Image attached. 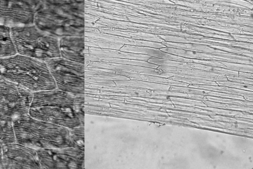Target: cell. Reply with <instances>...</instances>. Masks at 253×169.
<instances>
[{
    "label": "cell",
    "mask_w": 253,
    "mask_h": 169,
    "mask_svg": "<svg viewBox=\"0 0 253 169\" xmlns=\"http://www.w3.org/2000/svg\"><path fill=\"white\" fill-rule=\"evenodd\" d=\"M84 37L71 36L59 39L60 56L70 61L84 64Z\"/></svg>",
    "instance_id": "7c38bea8"
},
{
    "label": "cell",
    "mask_w": 253,
    "mask_h": 169,
    "mask_svg": "<svg viewBox=\"0 0 253 169\" xmlns=\"http://www.w3.org/2000/svg\"><path fill=\"white\" fill-rule=\"evenodd\" d=\"M16 54L11 36V28L0 24V59Z\"/></svg>",
    "instance_id": "4fadbf2b"
},
{
    "label": "cell",
    "mask_w": 253,
    "mask_h": 169,
    "mask_svg": "<svg viewBox=\"0 0 253 169\" xmlns=\"http://www.w3.org/2000/svg\"><path fill=\"white\" fill-rule=\"evenodd\" d=\"M0 75L33 93L57 88L45 61L18 54L0 59Z\"/></svg>",
    "instance_id": "6da1fadb"
},
{
    "label": "cell",
    "mask_w": 253,
    "mask_h": 169,
    "mask_svg": "<svg viewBox=\"0 0 253 169\" xmlns=\"http://www.w3.org/2000/svg\"><path fill=\"white\" fill-rule=\"evenodd\" d=\"M33 92L0 75V114L13 120L29 114Z\"/></svg>",
    "instance_id": "8992f818"
},
{
    "label": "cell",
    "mask_w": 253,
    "mask_h": 169,
    "mask_svg": "<svg viewBox=\"0 0 253 169\" xmlns=\"http://www.w3.org/2000/svg\"><path fill=\"white\" fill-rule=\"evenodd\" d=\"M56 88L68 93L84 95V64L61 57L45 61Z\"/></svg>",
    "instance_id": "5b68a950"
},
{
    "label": "cell",
    "mask_w": 253,
    "mask_h": 169,
    "mask_svg": "<svg viewBox=\"0 0 253 169\" xmlns=\"http://www.w3.org/2000/svg\"><path fill=\"white\" fill-rule=\"evenodd\" d=\"M15 141L36 150L72 147L69 129L26 115L12 121Z\"/></svg>",
    "instance_id": "7a4b0ae2"
},
{
    "label": "cell",
    "mask_w": 253,
    "mask_h": 169,
    "mask_svg": "<svg viewBox=\"0 0 253 169\" xmlns=\"http://www.w3.org/2000/svg\"><path fill=\"white\" fill-rule=\"evenodd\" d=\"M84 95L72 94L56 88L34 92L31 106H73L84 104Z\"/></svg>",
    "instance_id": "8fae6325"
},
{
    "label": "cell",
    "mask_w": 253,
    "mask_h": 169,
    "mask_svg": "<svg viewBox=\"0 0 253 169\" xmlns=\"http://www.w3.org/2000/svg\"><path fill=\"white\" fill-rule=\"evenodd\" d=\"M69 130L72 147L84 151V125Z\"/></svg>",
    "instance_id": "9a60e30c"
},
{
    "label": "cell",
    "mask_w": 253,
    "mask_h": 169,
    "mask_svg": "<svg viewBox=\"0 0 253 169\" xmlns=\"http://www.w3.org/2000/svg\"><path fill=\"white\" fill-rule=\"evenodd\" d=\"M3 169H41L36 150L14 142L2 145Z\"/></svg>",
    "instance_id": "30bf717a"
},
{
    "label": "cell",
    "mask_w": 253,
    "mask_h": 169,
    "mask_svg": "<svg viewBox=\"0 0 253 169\" xmlns=\"http://www.w3.org/2000/svg\"><path fill=\"white\" fill-rule=\"evenodd\" d=\"M17 54L46 61L60 57L59 39L34 24L11 28Z\"/></svg>",
    "instance_id": "277c9868"
},
{
    "label": "cell",
    "mask_w": 253,
    "mask_h": 169,
    "mask_svg": "<svg viewBox=\"0 0 253 169\" xmlns=\"http://www.w3.org/2000/svg\"><path fill=\"white\" fill-rule=\"evenodd\" d=\"M41 169H80L84 165V151L73 147L36 150Z\"/></svg>",
    "instance_id": "ba28073f"
},
{
    "label": "cell",
    "mask_w": 253,
    "mask_h": 169,
    "mask_svg": "<svg viewBox=\"0 0 253 169\" xmlns=\"http://www.w3.org/2000/svg\"><path fill=\"white\" fill-rule=\"evenodd\" d=\"M0 169H3L2 145L0 144Z\"/></svg>",
    "instance_id": "2e32d148"
},
{
    "label": "cell",
    "mask_w": 253,
    "mask_h": 169,
    "mask_svg": "<svg viewBox=\"0 0 253 169\" xmlns=\"http://www.w3.org/2000/svg\"><path fill=\"white\" fill-rule=\"evenodd\" d=\"M84 105L73 106H31L29 115L36 119L70 129L84 124Z\"/></svg>",
    "instance_id": "52a82bcc"
},
{
    "label": "cell",
    "mask_w": 253,
    "mask_h": 169,
    "mask_svg": "<svg viewBox=\"0 0 253 169\" xmlns=\"http://www.w3.org/2000/svg\"><path fill=\"white\" fill-rule=\"evenodd\" d=\"M40 0H0V24L10 28L34 24Z\"/></svg>",
    "instance_id": "9c48e42d"
},
{
    "label": "cell",
    "mask_w": 253,
    "mask_h": 169,
    "mask_svg": "<svg viewBox=\"0 0 253 169\" xmlns=\"http://www.w3.org/2000/svg\"><path fill=\"white\" fill-rule=\"evenodd\" d=\"M12 120L0 114V144L15 142Z\"/></svg>",
    "instance_id": "5bb4252c"
},
{
    "label": "cell",
    "mask_w": 253,
    "mask_h": 169,
    "mask_svg": "<svg viewBox=\"0 0 253 169\" xmlns=\"http://www.w3.org/2000/svg\"><path fill=\"white\" fill-rule=\"evenodd\" d=\"M34 24L58 39L84 36V15L63 10L52 0H40L35 12Z\"/></svg>",
    "instance_id": "3957f363"
}]
</instances>
